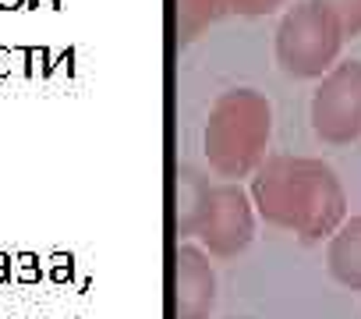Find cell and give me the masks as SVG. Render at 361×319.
Segmentation results:
<instances>
[{
	"label": "cell",
	"instance_id": "6da1fadb",
	"mask_svg": "<svg viewBox=\"0 0 361 319\" xmlns=\"http://www.w3.org/2000/svg\"><path fill=\"white\" fill-rule=\"evenodd\" d=\"M255 213L301 241H322L347 220V195L336 171L312 156H269L252 174Z\"/></svg>",
	"mask_w": 361,
	"mask_h": 319
},
{
	"label": "cell",
	"instance_id": "7a4b0ae2",
	"mask_svg": "<svg viewBox=\"0 0 361 319\" xmlns=\"http://www.w3.org/2000/svg\"><path fill=\"white\" fill-rule=\"evenodd\" d=\"M273 135L269 100L255 89L224 92L206 124V156L220 178H248L266 160V145Z\"/></svg>",
	"mask_w": 361,
	"mask_h": 319
},
{
	"label": "cell",
	"instance_id": "3957f363",
	"mask_svg": "<svg viewBox=\"0 0 361 319\" xmlns=\"http://www.w3.org/2000/svg\"><path fill=\"white\" fill-rule=\"evenodd\" d=\"M340 25L312 0L290 8L276 29V64L290 78H322L326 71H333V64H340Z\"/></svg>",
	"mask_w": 361,
	"mask_h": 319
},
{
	"label": "cell",
	"instance_id": "277c9868",
	"mask_svg": "<svg viewBox=\"0 0 361 319\" xmlns=\"http://www.w3.org/2000/svg\"><path fill=\"white\" fill-rule=\"evenodd\" d=\"M312 131L326 145H347L361 135V61H340L319 78L312 96Z\"/></svg>",
	"mask_w": 361,
	"mask_h": 319
},
{
	"label": "cell",
	"instance_id": "5b68a950",
	"mask_svg": "<svg viewBox=\"0 0 361 319\" xmlns=\"http://www.w3.org/2000/svg\"><path fill=\"white\" fill-rule=\"evenodd\" d=\"M195 238H202V248L216 259H231V255L245 252L255 238L252 195L241 185H209Z\"/></svg>",
	"mask_w": 361,
	"mask_h": 319
},
{
	"label": "cell",
	"instance_id": "8992f818",
	"mask_svg": "<svg viewBox=\"0 0 361 319\" xmlns=\"http://www.w3.org/2000/svg\"><path fill=\"white\" fill-rule=\"evenodd\" d=\"M216 305V273L202 245H177L173 255V312L177 319H209Z\"/></svg>",
	"mask_w": 361,
	"mask_h": 319
},
{
	"label": "cell",
	"instance_id": "52a82bcc",
	"mask_svg": "<svg viewBox=\"0 0 361 319\" xmlns=\"http://www.w3.org/2000/svg\"><path fill=\"white\" fill-rule=\"evenodd\" d=\"M326 270L336 284L361 291V217L343 220L333 234H329V248H326Z\"/></svg>",
	"mask_w": 361,
	"mask_h": 319
},
{
	"label": "cell",
	"instance_id": "ba28073f",
	"mask_svg": "<svg viewBox=\"0 0 361 319\" xmlns=\"http://www.w3.org/2000/svg\"><path fill=\"white\" fill-rule=\"evenodd\" d=\"M206 195H209V181L199 171L185 167L177 174V217H173V227H177L180 238H195L202 210H206Z\"/></svg>",
	"mask_w": 361,
	"mask_h": 319
},
{
	"label": "cell",
	"instance_id": "9c48e42d",
	"mask_svg": "<svg viewBox=\"0 0 361 319\" xmlns=\"http://www.w3.org/2000/svg\"><path fill=\"white\" fill-rule=\"evenodd\" d=\"M227 11V0H177V32L180 40H195Z\"/></svg>",
	"mask_w": 361,
	"mask_h": 319
},
{
	"label": "cell",
	"instance_id": "30bf717a",
	"mask_svg": "<svg viewBox=\"0 0 361 319\" xmlns=\"http://www.w3.org/2000/svg\"><path fill=\"white\" fill-rule=\"evenodd\" d=\"M315 8H322L343 32V40L361 36V0H312Z\"/></svg>",
	"mask_w": 361,
	"mask_h": 319
},
{
	"label": "cell",
	"instance_id": "8fae6325",
	"mask_svg": "<svg viewBox=\"0 0 361 319\" xmlns=\"http://www.w3.org/2000/svg\"><path fill=\"white\" fill-rule=\"evenodd\" d=\"M283 4V0H227V11L238 15H269Z\"/></svg>",
	"mask_w": 361,
	"mask_h": 319
},
{
	"label": "cell",
	"instance_id": "7c38bea8",
	"mask_svg": "<svg viewBox=\"0 0 361 319\" xmlns=\"http://www.w3.org/2000/svg\"><path fill=\"white\" fill-rule=\"evenodd\" d=\"M15 266H18V280L22 284H36L39 280V255H32V252H18L15 255Z\"/></svg>",
	"mask_w": 361,
	"mask_h": 319
},
{
	"label": "cell",
	"instance_id": "4fadbf2b",
	"mask_svg": "<svg viewBox=\"0 0 361 319\" xmlns=\"http://www.w3.org/2000/svg\"><path fill=\"white\" fill-rule=\"evenodd\" d=\"M18 54L25 57V75H29V78H32L36 71H43L39 64H47V61H50V54H47L43 47H39V50H36V47H25V50H18Z\"/></svg>",
	"mask_w": 361,
	"mask_h": 319
},
{
	"label": "cell",
	"instance_id": "5bb4252c",
	"mask_svg": "<svg viewBox=\"0 0 361 319\" xmlns=\"http://www.w3.org/2000/svg\"><path fill=\"white\" fill-rule=\"evenodd\" d=\"M50 277H54V280H68V277H71V255H68V259H64V255H54Z\"/></svg>",
	"mask_w": 361,
	"mask_h": 319
},
{
	"label": "cell",
	"instance_id": "9a60e30c",
	"mask_svg": "<svg viewBox=\"0 0 361 319\" xmlns=\"http://www.w3.org/2000/svg\"><path fill=\"white\" fill-rule=\"evenodd\" d=\"M11 68H15V50L0 47V78H11Z\"/></svg>",
	"mask_w": 361,
	"mask_h": 319
},
{
	"label": "cell",
	"instance_id": "2e32d148",
	"mask_svg": "<svg viewBox=\"0 0 361 319\" xmlns=\"http://www.w3.org/2000/svg\"><path fill=\"white\" fill-rule=\"evenodd\" d=\"M11 252H0V284H8L11 280Z\"/></svg>",
	"mask_w": 361,
	"mask_h": 319
},
{
	"label": "cell",
	"instance_id": "e0dca14e",
	"mask_svg": "<svg viewBox=\"0 0 361 319\" xmlns=\"http://www.w3.org/2000/svg\"><path fill=\"white\" fill-rule=\"evenodd\" d=\"M29 0H0V11H22Z\"/></svg>",
	"mask_w": 361,
	"mask_h": 319
}]
</instances>
